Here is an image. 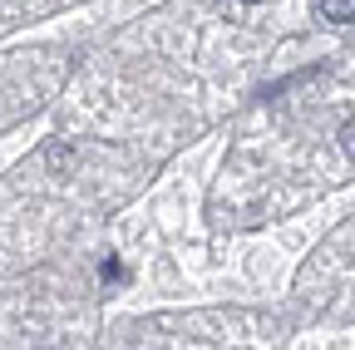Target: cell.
Returning <instances> with one entry per match:
<instances>
[{
    "label": "cell",
    "instance_id": "cell-3",
    "mask_svg": "<svg viewBox=\"0 0 355 350\" xmlns=\"http://www.w3.org/2000/svg\"><path fill=\"white\" fill-rule=\"evenodd\" d=\"M99 281H109V286L123 281V261H119V256H104V261H99Z\"/></svg>",
    "mask_w": 355,
    "mask_h": 350
},
{
    "label": "cell",
    "instance_id": "cell-2",
    "mask_svg": "<svg viewBox=\"0 0 355 350\" xmlns=\"http://www.w3.org/2000/svg\"><path fill=\"white\" fill-rule=\"evenodd\" d=\"M316 15L326 25H350L355 20V0H316Z\"/></svg>",
    "mask_w": 355,
    "mask_h": 350
},
{
    "label": "cell",
    "instance_id": "cell-5",
    "mask_svg": "<svg viewBox=\"0 0 355 350\" xmlns=\"http://www.w3.org/2000/svg\"><path fill=\"white\" fill-rule=\"evenodd\" d=\"M242 6H252V0H242Z\"/></svg>",
    "mask_w": 355,
    "mask_h": 350
},
{
    "label": "cell",
    "instance_id": "cell-1",
    "mask_svg": "<svg viewBox=\"0 0 355 350\" xmlns=\"http://www.w3.org/2000/svg\"><path fill=\"white\" fill-rule=\"evenodd\" d=\"M44 168L55 173V178H69V173L79 168V153H74V143H44Z\"/></svg>",
    "mask_w": 355,
    "mask_h": 350
},
{
    "label": "cell",
    "instance_id": "cell-4",
    "mask_svg": "<svg viewBox=\"0 0 355 350\" xmlns=\"http://www.w3.org/2000/svg\"><path fill=\"white\" fill-rule=\"evenodd\" d=\"M340 148H345V158H355V119L340 123Z\"/></svg>",
    "mask_w": 355,
    "mask_h": 350
}]
</instances>
